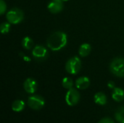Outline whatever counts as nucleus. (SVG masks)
Listing matches in <instances>:
<instances>
[{
	"mask_svg": "<svg viewBox=\"0 0 124 123\" xmlns=\"http://www.w3.org/2000/svg\"><path fill=\"white\" fill-rule=\"evenodd\" d=\"M6 4L4 0H0V14H3L6 11Z\"/></svg>",
	"mask_w": 124,
	"mask_h": 123,
	"instance_id": "6ab92c4d",
	"label": "nucleus"
},
{
	"mask_svg": "<svg viewBox=\"0 0 124 123\" xmlns=\"http://www.w3.org/2000/svg\"><path fill=\"white\" fill-rule=\"evenodd\" d=\"M90 85V80L87 77H81L76 81V86L78 89H86Z\"/></svg>",
	"mask_w": 124,
	"mask_h": 123,
	"instance_id": "9d476101",
	"label": "nucleus"
},
{
	"mask_svg": "<svg viewBox=\"0 0 124 123\" xmlns=\"http://www.w3.org/2000/svg\"><path fill=\"white\" fill-rule=\"evenodd\" d=\"M115 118L119 123H124V105L117 110L115 115Z\"/></svg>",
	"mask_w": 124,
	"mask_h": 123,
	"instance_id": "2eb2a0df",
	"label": "nucleus"
},
{
	"mask_svg": "<svg viewBox=\"0 0 124 123\" xmlns=\"http://www.w3.org/2000/svg\"><path fill=\"white\" fill-rule=\"evenodd\" d=\"M80 100V94L75 88L68 89L65 95V101L68 105L73 107L76 105Z\"/></svg>",
	"mask_w": 124,
	"mask_h": 123,
	"instance_id": "423d86ee",
	"label": "nucleus"
},
{
	"mask_svg": "<svg viewBox=\"0 0 124 123\" xmlns=\"http://www.w3.org/2000/svg\"><path fill=\"white\" fill-rule=\"evenodd\" d=\"M25 108V102L22 100H15L12 104V109L14 112H20Z\"/></svg>",
	"mask_w": 124,
	"mask_h": 123,
	"instance_id": "4468645a",
	"label": "nucleus"
},
{
	"mask_svg": "<svg viewBox=\"0 0 124 123\" xmlns=\"http://www.w3.org/2000/svg\"><path fill=\"white\" fill-rule=\"evenodd\" d=\"M112 98L116 101H122L124 99V91L121 88H115L112 94Z\"/></svg>",
	"mask_w": 124,
	"mask_h": 123,
	"instance_id": "9b49d317",
	"label": "nucleus"
},
{
	"mask_svg": "<svg viewBox=\"0 0 124 123\" xmlns=\"http://www.w3.org/2000/svg\"><path fill=\"white\" fill-rule=\"evenodd\" d=\"M108 86L110 88H115L116 87H115V83L113 82V81H110L109 83H108Z\"/></svg>",
	"mask_w": 124,
	"mask_h": 123,
	"instance_id": "412c9836",
	"label": "nucleus"
},
{
	"mask_svg": "<svg viewBox=\"0 0 124 123\" xmlns=\"http://www.w3.org/2000/svg\"><path fill=\"white\" fill-rule=\"evenodd\" d=\"M9 29H10V24L9 22H3L0 26L1 33L3 34L7 33L9 31Z\"/></svg>",
	"mask_w": 124,
	"mask_h": 123,
	"instance_id": "a211bd4d",
	"label": "nucleus"
},
{
	"mask_svg": "<svg viewBox=\"0 0 124 123\" xmlns=\"http://www.w3.org/2000/svg\"><path fill=\"white\" fill-rule=\"evenodd\" d=\"M68 38L65 33L56 31L51 34L47 39V46L52 51H59L64 48L67 44Z\"/></svg>",
	"mask_w": 124,
	"mask_h": 123,
	"instance_id": "f257e3e1",
	"label": "nucleus"
},
{
	"mask_svg": "<svg viewBox=\"0 0 124 123\" xmlns=\"http://www.w3.org/2000/svg\"><path fill=\"white\" fill-rule=\"evenodd\" d=\"M81 67V62L78 57H73L68 59L65 65L66 71L72 75H76L79 72Z\"/></svg>",
	"mask_w": 124,
	"mask_h": 123,
	"instance_id": "7ed1b4c3",
	"label": "nucleus"
},
{
	"mask_svg": "<svg viewBox=\"0 0 124 123\" xmlns=\"http://www.w3.org/2000/svg\"><path fill=\"white\" fill-rule=\"evenodd\" d=\"M62 86L66 88V89H70L73 88V82L71 78H64L62 80Z\"/></svg>",
	"mask_w": 124,
	"mask_h": 123,
	"instance_id": "f3484780",
	"label": "nucleus"
},
{
	"mask_svg": "<svg viewBox=\"0 0 124 123\" xmlns=\"http://www.w3.org/2000/svg\"><path fill=\"white\" fill-rule=\"evenodd\" d=\"M32 54L33 57L39 61H42L46 59L47 55H48V52L47 50L45 47H44L43 46H36L32 51Z\"/></svg>",
	"mask_w": 124,
	"mask_h": 123,
	"instance_id": "0eeeda50",
	"label": "nucleus"
},
{
	"mask_svg": "<svg viewBox=\"0 0 124 123\" xmlns=\"http://www.w3.org/2000/svg\"><path fill=\"white\" fill-rule=\"evenodd\" d=\"M28 104L32 109L39 110L44 107L45 104V101L42 96L39 95H33L28 98Z\"/></svg>",
	"mask_w": 124,
	"mask_h": 123,
	"instance_id": "39448f33",
	"label": "nucleus"
},
{
	"mask_svg": "<svg viewBox=\"0 0 124 123\" xmlns=\"http://www.w3.org/2000/svg\"><path fill=\"white\" fill-rule=\"evenodd\" d=\"M63 1H68V0H62Z\"/></svg>",
	"mask_w": 124,
	"mask_h": 123,
	"instance_id": "4be33fe9",
	"label": "nucleus"
},
{
	"mask_svg": "<svg viewBox=\"0 0 124 123\" xmlns=\"http://www.w3.org/2000/svg\"><path fill=\"white\" fill-rule=\"evenodd\" d=\"M98 123H115V122L109 117H105L100 120Z\"/></svg>",
	"mask_w": 124,
	"mask_h": 123,
	"instance_id": "aec40b11",
	"label": "nucleus"
},
{
	"mask_svg": "<svg viewBox=\"0 0 124 123\" xmlns=\"http://www.w3.org/2000/svg\"><path fill=\"white\" fill-rule=\"evenodd\" d=\"M94 100L97 104L103 106V105H105L107 103V96L104 93L98 92L94 95Z\"/></svg>",
	"mask_w": 124,
	"mask_h": 123,
	"instance_id": "f8f14e48",
	"label": "nucleus"
},
{
	"mask_svg": "<svg viewBox=\"0 0 124 123\" xmlns=\"http://www.w3.org/2000/svg\"><path fill=\"white\" fill-rule=\"evenodd\" d=\"M47 8L49 11L53 14L59 13L63 9V1L62 0H51L48 4Z\"/></svg>",
	"mask_w": 124,
	"mask_h": 123,
	"instance_id": "6e6552de",
	"label": "nucleus"
},
{
	"mask_svg": "<svg viewBox=\"0 0 124 123\" xmlns=\"http://www.w3.org/2000/svg\"><path fill=\"white\" fill-rule=\"evenodd\" d=\"M110 72L120 78H124V59L115 58L110 65Z\"/></svg>",
	"mask_w": 124,
	"mask_h": 123,
	"instance_id": "f03ea898",
	"label": "nucleus"
},
{
	"mask_svg": "<svg viewBox=\"0 0 124 123\" xmlns=\"http://www.w3.org/2000/svg\"><path fill=\"white\" fill-rule=\"evenodd\" d=\"M23 88L27 93L33 94L37 89V83L33 78H27L23 83Z\"/></svg>",
	"mask_w": 124,
	"mask_h": 123,
	"instance_id": "1a4fd4ad",
	"label": "nucleus"
},
{
	"mask_svg": "<svg viewBox=\"0 0 124 123\" xmlns=\"http://www.w3.org/2000/svg\"><path fill=\"white\" fill-rule=\"evenodd\" d=\"M22 46L25 49H31L33 46V41L30 37L25 36L22 41Z\"/></svg>",
	"mask_w": 124,
	"mask_h": 123,
	"instance_id": "dca6fc26",
	"label": "nucleus"
},
{
	"mask_svg": "<svg viewBox=\"0 0 124 123\" xmlns=\"http://www.w3.org/2000/svg\"><path fill=\"white\" fill-rule=\"evenodd\" d=\"M24 14L21 9L18 8H13L7 13V19L9 23L18 24L23 20Z\"/></svg>",
	"mask_w": 124,
	"mask_h": 123,
	"instance_id": "20e7f679",
	"label": "nucleus"
},
{
	"mask_svg": "<svg viewBox=\"0 0 124 123\" xmlns=\"http://www.w3.org/2000/svg\"><path fill=\"white\" fill-rule=\"evenodd\" d=\"M92 50V47L89 43H83L79 48V54L82 57L88 56Z\"/></svg>",
	"mask_w": 124,
	"mask_h": 123,
	"instance_id": "ddd939ff",
	"label": "nucleus"
}]
</instances>
